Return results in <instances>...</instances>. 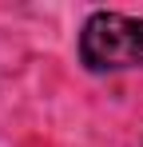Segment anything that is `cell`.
Masks as SVG:
<instances>
[{
  "mask_svg": "<svg viewBox=\"0 0 143 147\" xmlns=\"http://www.w3.org/2000/svg\"><path fill=\"white\" fill-rule=\"evenodd\" d=\"M80 60L88 72L143 68V20L123 12H92L80 32Z\"/></svg>",
  "mask_w": 143,
  "mask_h": 147,
  "instance_id": "cell-1",
  "label": "cell"
}]
</instances>
